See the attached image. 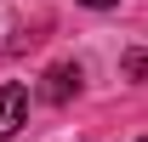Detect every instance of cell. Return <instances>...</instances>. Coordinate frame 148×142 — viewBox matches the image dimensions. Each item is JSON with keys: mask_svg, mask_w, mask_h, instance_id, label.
Returning a JSON list of instances; mask_svg holds the SVG:
<instances>
[{"mask_svg": "<svg viewBox=\"0 0 148 142\" xmlns=\"http://www.w3.org/2000/svg\"><path fill=\"white\" fill-rule=\"evenodd\" d=\"M23 119H29V91H23V85H0V142L17 137Z\"/></svg>", "mask_w": 148, "mask_h": 142, "instance_id": "1", "label": "cell"}, {"mask_svg": "<svg viewBox=\"0 0 148 142\" xmlns=\"http://www.w3.org/2000/svg\"><path fill=\"white\" fill-rule=\"evenodd\" d=\"M74 91H80V63H51V68H46L40 97H46V102H69Z\"/></svg>", "mask_w": 148, "mask_h": 142, "instance_id": "2", "label": "cell"}, {"mask_svg": "<svg viewBox=\"0 0 148 142\" xmlns=\"http://www.w3.org/2000/svg\"><path fill=\"white\" fill-rule=\"evenodd\" d=\"M125 74L131 80H148V51H125Z\"/></svg>", "mask_w": 148, "mask_h": 142, "instance_id": "3", "label": "cell"}, {"mask_svg": "<svg viewBox=\"0 0 148 142\" xmlns=\"http://www.w3.org/2000/svg\"><path fill=\"white\" fill-rule=\"evenodd\" d=\"M80 6H91V12H108V6H120V0H80Z\"/></svg>", "mask_w": 148, "mask_h": 142, "instance_id": "4", "label": "cell"}, {"mask_svg": "<svg viewBox=\"0 0 148 142\" xmlns=\"http://www.w3.org/2000/svg\"><path fill=\"white\" fill-rule=\"evenodd\" d=\"M137 142H148V137H137Z\"/></svg>", "mask_w": 148, "mask_h": 142, "instance_id": "5", "label": "cell"}]
</instances>
